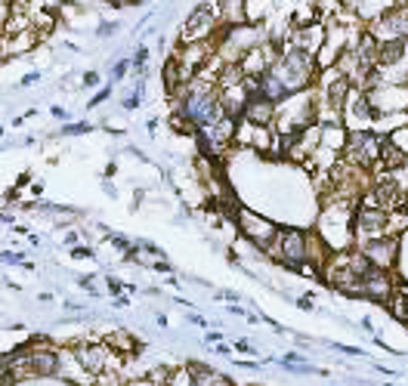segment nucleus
Returning <instances> with one entry per match:
<instances>
[{
	"label": "nucleus",
	"instance_id": "obj_1",
	"mask_svg": "<svg viewBox=\"0 0 408 386\" xmlns=\"http://www.w3.org/2000/svg\"><path fill=\"white\" fill-rule=\"evenodd\" d=\"M319 238L331 253L352 248V201H328L319 216Z\"/></svg>",
	"mask_w": 408,
	"mask_h": 386
},
{
	"label": "nucleus",
	"instance_id": "obj_2",
	"mask_svg": "<svg viewBox=\"0 0 408 386\" xmlns=\"http://www.w3.org/2000/svg\"><path fill=\"white\" fill-rule=\"evenodd\" d=\"M278 78H282V83L291 93H300V90H310L315 83V74H319V65H315V56L300 50V46H291L287 44V50L282 53V59H278L275 65H269Z\"/></svg>",
	"mask_w": 408,
	"mask_h": 386
},
{
	"label": "nucleus",
	"instance_id": "obj_3",
	"mask_svg": "<svg viewBox=\"0 0 408 386\" xmlns=\"http://www.w3.org/2000/svg\"><path fill=\"white\" fill-rule=\"evenodd\" d=\"M266 253L275 263H282L287 269H297L303 260H310V235L294 225H278L272 244L266 248Z\"/></svg>",
	"mask_w": 408,
	"mask_h": 386
},
{
	"label": "nucleus",
	"instance_id": "obj_4",
	"mask_svg": "<svg viewBox=\"0 0 408 386\" xmlns=\"http://www.w3.org/2000/svg\"><path fill=\"white\" fill-rule=\"evenodd\" d=\"M343 155L352 167L359 171H371V167L380 164V136L371 133L368 127H356L347 130V146H343Z\"/></svg>",
	"mask_w": 408,
	"mask_h": 386
},
{
	"label": "nucleus",
	"instance_id": "obj_5",
	"mask_svg": "<svg viewBox=\"0 0 408 386\" xmlns=\"http://www.w3.org/2000/svg\"><path fill=\"white\" fill-rule=\"evenodd\" d=\"M220 16L217 9H213V4H198L189 13V19L183 22L180 28V44H195V41H217L220 34Z\"/></svg>",
	"mask_w": 408,
	"mask_h": 386
},
{
	"label": "nucleus",
	"instance_id": "obj_6",
	"mask_svg": "<svg viewBox=\"0 0 408 386\" xmlns=\"http://www.w3.org/2000/svg\"><path fill=\"white\" fill-rule=\"evenodd\" d=\"M232 220H235L241 238L250 241L257 250H266L269 244H272L275 232H278V223L266 220V216H260V213H254V210H248V207H238Z\"/></svg>",
	"mask_w": 408,
	"mask_h": 386
},
{
	"label": "nucleus",
	"instance_id": "obj_7",
	"mask_svg": "<svg viewBox=\"0 0 408 386\" xmlns=\"http://www.w3.org/2000/svg\"><path fill=\"white\" fill-rule=\"evenodd\" d=\"M365 96L371 102L374 118L408 111V83H374V87L365 90Z\"/></svg>",
	"mask_w": 408,
	"mask_h": 386
},
{
	"label": "nucleus",
	"instance_id": "obj_8",
	"mask_svg": "<svg viewBox=\"0 0 408 386\" xmlns=\"http://www.w3.org/2000/svg\"><path fill=\"white\" fill-rule=\"evenodd\" d=\"M217 53V41H195V44H183L176 50V62H180V71H183V81H192L195 74L204 68V62Z\"/></svg>",
	"mask_w": 408,
	"mask_h": 386
},
{
	"label": "nucleus",
	"instance_id": "obj_9",
	"mask_svg": "<svg viewBox=\"0 0 408 386\" xmlns=\"http://www.w3.org/2000/svg\"><path fill=\"white\" fill-rule=\"evenodd\" d=\"M68 350L74 355V362L81 365V371H87L90 377L106 374L111 365V350L106 343H68Z\"/></svg>",
	"mask_w": 408,
	"mask_h": 386
},
{
	"label": "nucleus",
	"instance_id": "obj_10",
	"mask_svg": "<svg viewBox=\"0 0 408 386\" xmlns=\"http://www.w3.org/2000/svg\"><path fill=\"white\" fill-rule=\"evenodd\" d=\"M359 250L365 253V260L377 269H393L399 260V235H380V238H368L359 244Z\"/></svg>",
	"mask_w": 408,
	"mask_h": 386
},
{
	"label": "nucleus",
	"instance_id": "obj_11",
	"mask_svg": "<svg viewBox=\"0 0 408 386\" xmlns=\"http://www.w3.org/2000/svg\"><path fill=\"white\" fill-rule=\"evenodd\" d=\"M352 235L359 238V244L368 241V238H380V235H387V210L362 204L359 210L352 213Z\"/></svg>",
	"mask_w": 408,
	"mask_h": 386
},
{
	"label": "nucleus",
	"instance_id": "obj_12",
	"mask_svg": "<svg viewBox=\"0 0 408 386\" xmlns=\"http://www.w3.org/2000/svg\"><path fill=\"white\" fill-rule=\"evenodd\" d=\"M396 275H389L387 269L371 266L365 275H362V300H374V303H387L389 294H393Z\"/></svg>",
	"mask_w": 408,
	"mask_h": 386
},
{
	"label": "nucleus",
	"instance_id": "obj_13",
	"mask_svg": "<svg viewBox=\"0 0 408 386\" xmlns=\"http://www.w3.org/2000/svg\"><path fill=\"white\" fill-rule=\"evenodd\" d=\"M350 50H352V56H356V59H359L362 71H371V68H377V53H380V41H377V37L368 31V28H362V31H359V37H356V44H352Z\"/></svg>",
	"mask_w": 408,
	"mask_h": 386
},
{
	"label": "nucleus",
	"instance_id": "obj_14",
	"mask_svg": "<svg viewBox=\"0 0 408 386\" xmlns=\"http://www.w3.org/2000/svg\"><path fill=\"white\" fill-rule=\"evenodd\" d=\"M241 118L250 121V124H260V127H272V121H275V102H269L263 96L248 99V106H245V111H241Z\"/></svg>",
	"mask_w": 408,
	"mask_h": 386
},
{
	"label": "nucleus",
	"instance_id": "obj_15",
	"mask_svg": "<svg viewBox=\"0 0 408 386\" xmlns=\"http://www.w3.org/2000/svg\"><path fill=\"white\" fill-rule=\"evenodd\" d=\"M260 93H263V99H269V102H285L287 96H291V90L282 83V78L272 71V68H266L263 74H260Z\"/></svg>",
	"mask_w": 408,
	"mask_h": 386
},
{
	"label": "nucleus",
	"instance_id": "obj_16",
	"mask_svg": "<svg viewBox=\"0 0 408 386\" xmlns=\"http://www.w3.org/2000/svg\"><path fill=\"white\" fill-rule=\"evenodd\" d=\"M223 25H241L245 22V0H210Z\"/></svg>",
	"mask_w": 408,
	"mask_h": 386
},
{
	"label": "nucleus",
	"instance_id": "obj_17",
	"mask_svg": "<svg viewBox=\"0 0 408 386\" xmlns=\"http://www.w3.org/2000/svg\"><path fill=\"white\" fill-rule=\"evenodd\" d=\"M399 4V0H362V4L352 9V13H356L362 22H374L377 16H384L387 9H393Z\"/></svg>",
	"mask_w": 408,
	"mask_h": 386
},
{
	"label": "nucleus",
	"instance_id": "obj_18",
	"mask_svg": "<svg viewBox=\"0 0 408 386\" xmlns=\"http://www.w3.org/2000/svg\"><path fill=\"white\" fill-rule=\"evenodd\" d=\"M102 343H106L111 352H118V355H133L136 346H139L127 331H111V334L102 337Z\"/></svg>",
	"mask_w": 408,
	"mask_h": 386
},
{
	"label": "nucleus",
	"instance_id": "obj_19",
	"mask_svg": "<svg viewBox=\"0 0 408 386\" xmlns=\"http://www.w3.org/2000/svg\"><path fill=\"white\" fill-rule=\"evenodd\" d=\"M0 41H4V46H6L9 53H28L37 41H41V34H37V28H31V31L9 34V37H0Z\"/></svg>",
	"mask_w": 408,
	"mask_h": 386
},
{
	"label": "nucleus",
	"instance_id": "obj_20",
	"mask_svg": "<svg viewBox=\"0 0 408 386\" xmlns=\"http://www.w3.org/2000/svg\"><path fill=\"white\" fill-rule=\"evenodd\" d=\"M269 13H272V0H245V22L266 25Z\"/></svg>",
	"mask_w": 408,
	"mask_h": 386
},
{
	"label": "nucleus",
	"instance_id": "obj_21",
	"mask_svg": "<svg viewBox=\"0 0 408 386\" xmlns=\"http://www.w3.org/2000/svg\"><path fill=\"white\" fill-rule=\"evenodd\" d=\"M183 83H189V81H183V71H180V62H176V56H167L164 59V87L167 93H173L183 87Z\"/></svg>",
	"mask_w": 408,
	"mask_h": 386
},
{
	"label": "nucleus",
	"instance_id": "obj_22",
	"mask_svg": "<svg viewBox=\"0 0 408 386\" xmlns=\"http://www.w3.org/2000/svg\"><path fill=\"white\" fill-rule=\"evenodd\" d=\"M387 139H389V143H393V146L399 148V152H402V155L408 158V124H405V127H396V130H389V133H387Z\"/></svg>",
	"mask_w": 408,
	"mask_h": 386
},
{
	"label": "nucleus",
	"instance_id": "obj_23",
	"mask_svg": "<svg viewBox=\"0 0 408 386\" xmlns=\"http://www.w3.org/2000/svg\"><path fill=\"white\" fill-rule=\"evenodd\" d=\"M170 127L176 130V133H195L192 121L183 115V108H180V106H176V108H173V115H170Z\"/></svg>",
	"mask_w": 408,
	"mask_h": 386
},
{
	"label": "nucleus",
	"instance_id": "obj_24",
	"mask_svg": "<svg viewBox=\"0 0 408 386\" xmlns=\"http://www.w3.org/2000/svg\"><path fill=\"white\" fill-rule=\"evenodd\" d=\"M146 65H148V46H136V53H133V68L139 78H146Z\"/></svg>",
	"mask_w": 408,
	"mask_h": 386
},
{
	"label": "nucleus",
	"instance_id": "obj_25",
	"mask_svg": "<svg viewBox=\"0 0 408 386\" xmlns=\"http://www.w3.org/2000/svg\"><path fill=\"white\" fill-rule=\"evenodd\" d=\"M130 68H133V59H118L111 65V81H124Z\"/></svg>",
	"mask_w": 408,
	"mask_h": 386
},
{
	"label": "nucleus",
	"instance_id": "obj_26",
	"mask_svg": "<svg viewBox=\"0 0 408 386\" xmlns=\"http://www.w3.org/2000/svg\"><path fill=\"white\" fill-rule=\"evenodd\" d=\"M93 124H87V121H78V124H65L62 127V136H78V133H90Z\"/></svg>",
	"mask_w": 408,
	"mask_h": 386
},
{
	"label": "nucleus",
	"instance_id": "obj_27",
	"mask_svg": "<svg viewBox=\"0 0 408 386\" xmlns=\"http://www.w3.org/2000/svg\"><path fill=\"white\" fill-rule=\"evenodd\" d=\"M111 96V83H106V87H99L96 90V96H93L90 102H87V108H96V106H102V102H106Z\"/></svg>",
	"mask_w": 408,
	"mask_h": 386
},
{
	"label": "nucleus",
	"instance_id": "obj_28",
	"mask_svg": "<svg viewBox=\"0 0 408 386\" xmlns=\"http://www.w3.org/2000/svg\"><path fill=\"white\" fill-rule=\"evenodd\" d=\"M19 380H16V374L9 371V365H4L0 362V386H16Z\"/></svg>",
	"mask_w": 408,
	"mask_h": 386
},
{
	"label": "nucleus",
	"instance_id": "obj_29",
	"mask_svg": "<svg viewBox=\"0 0 408 386\" xmlns=\"http://www.w3.org/2000/svg\"><path fill=\"white\" fill-rule=\"evenodd\" d=\"M71 257H74V260H93V257H96V250H93V248H78V244H74V248H71Z\"/></svg>",
	"mask_w": 408,
	"mask_h": 386
},
{
	"label": "nucleus",
	"instance_id": "obj_30",
	"mask_svg": "<svg viewBox=\"0 0 408 386\" xmlns=\"http://www.w3.org/2000/svg\"><path fill=\"white\" fill-rule=\"evenodd\" d=\"M118 22H102L99 28H96V37H111V34H118Z\"/></svg>",
	"mask_w": 408,
	"mask_h": 386
},
{
	"label": "nucleus",
	"instance_id": "obj_31",
	"mask_svg": "<svg viewBox=\"0 0 408 386\" xmlns=\"http://www.w3.org/2000/svg\"><path fill=\"white\" fill-rule=\"evenodd\" d=\"M81 83H83V87H96V83H99V71H83Z\"/></svg>",
	"mask_w": 408,
	"mask_h": 386
},
{
	"label": "nucleus",
	"instance_id": "obj_32",
	"mask_svg": "<svg viewBox=\"0 0 408 386\" xmlns=\"http://www.w3.org/2000/svg\"><path fill=\"white\" fill-rule=\"evenodd\" d=\"M136 250H146V253H155V257H164L161 248H158V244H152V241H139V248H136Z\"/></svg>",
	"mask_w": 408,
	"mask_h": 386
},
{
	"label": "nucleus",
	"instance_id": "obj_33",
	"mask_svg": "<svg viewBox=\"0 0 408 386\" xmlns=\"http://www.w3.org/2000/svg\"><path fill=\"white\" fill-rule=\"evenodd\" d=\"M41 81V71H31V74H25L22 78V87H31V83H37Z\"/></svg>",
	"mask_w": 408,
	"mask_h": 386
},
{
	"label": "nucleus",
	"instance_id": "obj_34",
	"mask_svg": "<svg viewBox=\"0 0 408 386\" xmlns=\"http://www.w3.org/2000/svg\"><path fill=\"white\" fill-rule=\"evenodd\" d=\"M235 350H238V352H248V355H250V352H254V346H250L248 340H238V343H235Z\"/></svg>",
	"mask_w": 408,
	"mask_h": 386
},
{
	"label": "nucleus",
	"instance_id": "obj_35",
	"mask_svg": "<svg viewBox=\"0 0 408 386\" xmlns=\"http://www.w3.org/2000/svg\"><path fill=\"white\" fill-rule=\"evenodd\" d=\"M108 290H111V294H121V290H124V288H121L115 278H108Z\"/></svg>",
	"mask_w": 408,
	"mask_h": 386
},
{
	"label": "nucleus",
	"instance_id": "obj_36",
	"mask_svg": "<svg viewBox=\"0 0 408 386\" xmlns=\"http://www.w3.org/2000/svg\"><path fill=\"white\" fill-rule=\"evenodd\" d=\"M362 4V0H340V6H347V9H356Z\"/></svg>",
	"mask_w": 408,
	"mask_h": 386
},
{
	"label": "nucleus",
	"instance_id": "obj_37",
	"mask_svg": "<svg viewBox=\"0 0 408 386\" xmlns=\"http://www.w3.org/2000/svg\"><path fill=\"white\" fill-rule=\"evenodd\" d=\"M46 4H53V6H62V4H65V0H46Z\"/></svg>",
	"mask_w": 408,
	"mask_h": 386
},
{
	"label": "nucleus",
	"instance_id": "obj_38",
	"mask_svg": "<svg viewBox=\"0 0 408 386\" xmlns=\"http://www.w3.org/2000/svg\"><path fill=\"white\" fill-rule=\"evenodd\" d=\"M405 322H408V309H405Z\"/></svg>",
	"mask_w": 408,
	"mask_h": 386
}]
</instances>
